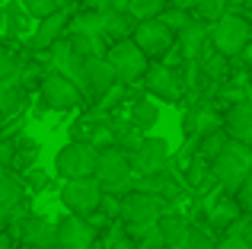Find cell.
<instances>
[{
    "label": "cell",
    "mask_w": 252,
    "mask_h": 249,
    "mask_svg": "<svg viewBox=\"0 0 252 249\" xmlns=\"http://www.w3.org/2000/svg\"><path fill=\"white\" fill-rule=\"evenodd\" d=\"M96 211L102 214L105 220H118V218H122V198H118V195H102Z\"/></svg>",
    "instance_id": "obj_32"
},
{
    "label": "cell",
    "mask_w": 252,
    "mask_h": 249,
    "mask_svg": "<svg viewBox=\"0 0 252 249\" xmlns=\"http://www.w3.org/2000/svg\"><path fill=\"white\" fill-rule=\"evenodd\" d=\"M13 154H16V147H13V137H0V166H3V169H10Z\"/></svg>",
    "instance_id": "obj_36"
},
{
    "label": "cell",
    "mask_w": 252,
    "mask_h": 249,
    "mask_svg": "<svg viewBox=\"0 0 252 249\" xmlns=\"http://www.w3.org/2000/svg\"><path fill=\"white\" fill-rule=\"evenodd\" d=\"M29 218V198H26V186L19 176H13L10 169L0 173V230L19 224Z\"/></svg>",
    "instance_id": "obj_6"
},
{
    "label": "cell",
    "mask_w": 252,
    "mask_h": 249,
    "mask_svg": "<svg viewBox=\"0 0 252 249\" xmlns=\"http://www.w3.org/2000/svg\"><path fill=\"white\" fill-rule=\"evenodd\" d=\"M26 106H29V93L19 87L16 77H13V80H6L3 87H0V122L16 119Z\"/></svg>",
    "instance_id": "obj_21"
},
{
    "label": "cell",
    "mask_w": 252,
    "mask_h": 249,
    "mask_svg": "<svg viewBox=\"0 0 252 249\" xmlns=\"http://www.w3.org/2000/svg\"><path fill=\"white\" fill-rule=\"evenodd\" d=\"M19 249H26V246H19Z\"/></svg>",
    "instance_id": "obj_47"
},
{
    "label": "cell",
    "mask_w": 252,
    "mask_h": 249,
    "mask_svg": "<svg viewBox=\"0 0 252 249\" xmlns=\"http://www.w3.org/2000/svg\"><path fill=\"white\" fill-rule=\"evenodd\" d=\"M0 35H3V10H0Z\"/></svg>",
    "instance_id": "obj_43"
},
{
    "label": "cell",
    "mask_w": 252,
    "mask_h": 249,
    "mask_svg": "<svg viewBox=\"0 0 252 249\" xmlns=\"http://www.w3.org/2000/svg\"><path fill=\"white\" fill-rule=\"evenodd\" d=\"M99 198H102V188H99V182L93 179H70L61 186V201L64 208H67L70 214H77V218H90L93 211L99 208Z\"/></svg>",
    "instance_id": "obj_10"
},
{
    "label": "cell",
    "mask_w": 252,
    "mask_h": 249,
    "mask_svg": "<svg viewBox=\"0 0 252 249\" xmlns=\"http://www.w3.org/2000/svg\"><path fill=\"white\" fill-rule=\"evenodd\" d=\"M93 179L99 182L102 195H128L134 188V173H131L128 154H122L118 147H105L96 156V169H93Z\"/></svg>",
    "instance_id": "obj_2"
},
{
    "label": "cell",
    "mask_w": 252,
    "mask_h": 249,
    "mask_svg": "<svg viewBox=\"0 0 252 249\" xmlns=\"http://www.w3.org/2000/svg\"><path fill=\"white\" fill-rule=\"evenodd\" d=\"M67 19H70V6H64V10L51 13V16L38 19V26L29 32V51H38V55H42V51H48L58 38H64Z\"/></svg>",
    "instance_id": "obj_15"
},
{
    "label": "cell",
    "mask_w": 252,
    "mask_h": 249,
    "mask_svg": "<svg viewBox=\"0 0 252 249\" xmlns=\"http://www.w3.org/2000/svg\"><path fill=\"white\" fill-rule=\"evenodd\" d=\"M96 230L86 224V218L77 214H64L61 220H55V249H90L96 243Z\"/></svg>",
    "instance_id": "obj_13"
},
{
    "label": "cell",
    "mask_w": 252,
    "mask_h": 249,
    "mask_svg": "<svg viewBox=\"0 0 252 249\" xmlns=\"http://www.w3.org/2000/svg\"><path fill=\"white\" fill-rule=\"evenodd\" d=\"M96 156L99 150H93L90 144L83 141H67L55 156V173L61 176L64 182L70 179H90L93 169H96Z\"/></svg>",
    "instance_id": "obj_5"
},
{
    "label": "cell",
    "mask_w": 252,
    "mask_h": 249,
    "mask_svg": "<svg viewBox=\"0 0 252 249\" xmlns=\"http://www.w3.org/2000/svg\"><path fill=\"white\" fill-rule=\"evenodd\" d=\"M115 74H112V67L105 64V58H86L83 61V99H105V96L115 90Z\"/></svg>",
    "instance_id": "obj_14"
},
{
    "label": "cell",
    "mask_w": 252,
    "mask_h": 249,
    "mask_svg": "<svg viewBox=\"0 0 252 249\" xmlns=\"http://www.w3.org/2000/svg\"><path fill=\"white\" fill-rule=\"evenodd\" d=\"M182 128H185V137L201 141V137L214 134V131H223V115L211 106H198V109H189V112H185Z\"/></svg>",
    "instance_id": "obj_17"
},
{
    "label": "cell",
    "mask_w": 252,
    "mask_h": 249,
    "mask_svg": "<svg viewBox=\"0 0 252 249\" xmlns=\"http://www.w3.org/2000/svg\"><path fill=\"white\" fill-rule=\"evenodd\" d=\"M236 205H240V211L246 214V218H252V173L246 176V182H243L240 188H236Z\"/></svg>",
    "instance_id": "obj_33"
},
{
    "label": "cell",
    "mask_w": 252,
    "mask_h": 249,
    "mask_svg": "<svg viewBox=\"0 0 252 249\" xmlns=\"http://www.w3.org/2000/svg\"><path fill=\"white\" fill-rule=\"evenodd\" d=\"M131 42H134V48L150 61V58L166 55V51L172 48V42H176V35H172L160 19H147V23H134V29H131Z\"/></svg>",
    "instance_id": "obj_12"
},
{
    "label": "cell",
    "mask_w": 252,
    "mask_h": 249,
    "mask_svg": "<svg viewBox=\"0 0 252 249\" xmlns=\"http://www.w3.org/2000/svg\"><path fill=\"white\" fill-rule=\"evenodd\" d=\"M223 3H227L230 13H236V6H243V0H223Z\"/></svg>",
    "instance_id": "obj_42"
},
{
    "label": "cell",
    "mask_w": 252,
    "mask_h": 249,
    "mask_svg": "<svg viewBox=\"0 0 252 249\" xmlns=\"http://www.w3.org/2000/svg\"><path fill=\"white\" fill-rule=\"evenodd\" d=\"M189 249H214V237H211V230H208V227H195V224H191Z\"/></svg>",
    "instance_id": "obj_35"
},
{
    "label": "cell",
    "mask_w": 252,
    "mask_h": 249,
    "mask_svg": "<svg viewBox=\"0 0 252 249\" xmlns=\"http://www.w3.org/2000/svg\"><path fill=\"white\" fill-rule=\"evenodd\" d=\"M208 42L220 58H236L252 42V23L240 13H223L217 23L208 26Z\"/></svg>",
    "instance_id": "obj_3"
},
{
    "label": "cell",
    "mask_w": 252,
    "mask_h": 249,
    "mask_svg": "<svg viewBox=\"0 0 252 249\" xmlns=\"http://www.w3.org/2000/svg\"><path fill=\"white\" fill-rule=\"evenodd\" d=\"M163 10H166V0H131V6L125 13L134 23H147V19H157Z\"/></svg>",
    "instance_id": "obj_27"
},
{
    "label": "cell",
    "mask_w": 252,
    "mask_h": 249,
    "mask_svg": "<svg viewBox=\"0 0 252 249\" xmlns=\"http://www.w3.org/2000/svg\"><path fill=\"white\" fill-rule=\"evenodd\" d=\"M0 173H3V166H0Z\"/></svg>",
    "instance_id": "obj_46"
},
{
    "label": "cell",
    "mask_w": 252,
    "mask_h": 249,
    "mask_svg": "<svg viewBox=\"0 0 252 249\" xmlns=\"http://www.w3.org/2000/svg\"><path fill=\"white\" fill-rule=\"evenodd\" d=\"M128 163H131L134 179L163 173V169H169V141L166 137H147L144 134V141L137 144V150L128 156Z\"/></svg>",
    "instance_id": "obj_9"
},
{
    "label": "cell",
    "mask_w": 252,
    "mask_h": 249,
    "mask_svg": "<svg viewBox=\"0 0 252 249\" xmlns=\"http://www.w3.org/2000/svg\"><path fill=\"white\" fill-rule=\"evenodd\" d=\"M208 173L223 192L236 195V188L246 182V176L252 173V154H249V144H236L227 141V147L208 163Z\"/></svg>",
    "instance_id": "obj_1"
},
{
    "label": "cell",
    "mask_w": 252,
    "mask_h": 249,
    "mask_svg": "<svg viewBox=\"0 0 252 249\" xmlns=\"http://www.w3.org/2000/svg\"><path fill=\"white\" fill-rule=\"evenodd\" d=\"M102 58H105V64L112 67L118 87H131V83H137L144 77V70H147V58L134 48L131 38H125V42H112L109 48H105Z\"/></svg>",
    "instance_id": "obj_4"
},
{
    "label": "cell",
    "mask_w": 252,
    "mask_h": 249,
    "mask_svg": "<svg viewBox=\"0 0 252 249\" xmlns=\"http://www.w3.org/2000/svg\"><path fill=\"white\" fill-rule=\"evenodd\" d=\"M90 13H102V10H112V0H83Z\"/></svg>",
    "instance_id": "obj_38"
},
{
    "label": "cell",
    "mask_w": 252,
    "mask_h": 249,
    "mask_svg": "<svg viewBox=\"0 0 252 249\" xmlns=\"http://www.w3.org/2000/svg\"><path fill=\"white\" fill-rule=\"evenodd\" d=\"M131 29H134V19L128 13H118V10H105L102 13V35L112 38V42H125L131 38Z\"/></svg>",
    "instance_id": "obj_23"
},
{
    "label": "cell",
    "mask_w": 252,
    "mask_h": 249,
    "mask_svg": "<svg viewBox=\"0 0 252 249\" xmlns=\"http://www.w3.org/2000/svg\"><path fill=\"white\" fill-rule=\"evenodd\" d=\"M160 237H163V249H189V237H191V224L182 218V214L166 211L160 220Z\"/></svg>",
    "instance_id": "obj_19"
},
{
    "label": "cell",
    "mask_w": 252,
    "mask_h": 249,
    "mask_svg": "<svg viewBox=\"0 0 252 249\" xmlns=\"http://www.w3.org/2000/svg\"><path fill=\"white\" fill-rule=\"evenodd\" d=\"M240 218H243V211H240V205H236L233 195H227V198L214 201V205H211V211H208L211 230H230V227H233Z\"/></svg>",
    "instance_id": "obj_22"
},
{
    "label": "cell",
    "mask_w": 252,
    "mask_h": 249,
    "mask_svg": "<svg viewBox=\"0 0 252 249\" xmlns=\"http://www.w3.org/2000/svg\"><path fill=\"white\" fill-rule=\"evenodd\" d=\"M19 6L26 10V16L45 19V16H51V13L64 10V0H19Z\"/></svg>",
    "instance_id": "obj_30"
},
{
    "label": "cell",
    "mask_w": 252,
    "mask_h": 249,
    "mask_svg": "<svg viewBox=\"0 0 252 249\" xmlns=\"http://www.w3.org/2000/svg\"><path fill=\"white\" fill-rule=\"evenodd\" d=\"M3 10V32L13 38L19 35H29V16H26V10L19 6V0H10L6 6H0Z\"/></svg>",
    "instance_id": "obj_24"
},
{
    "label": "cell",
    "mask_w": 252,
    "mask_h": 249,
    "mask_svg": "<svg viewBox=\"0 0 252 249\" xmlns=\"http://www.w3.org/2000/svg\"><path fill=\"white\" fill-rule=\"evenodd\" d=\"M157 19H160V23L166 26V29L172 32V35H179V32H182V29H189V26L195 23L189 10H176V6H166V10H163V13H160V16H157Z\"/></svg>",
    "instance_id": "obj_29"
},
{
    "label": "cell",
    "mask_w": 252,
    "mask_h": 249,
    "mask_svg": "<svg viewBox=\"0 0 252 249\" xmlns=\"http://www.w3.org/2000/svg\"><path fill=\"white\" fill-rule=\"evenodd\" d=\"M214 249H252V243H246V240H240V237H223V240H217Z\"/></svg>",
    "instance_id": "obj_37"
},
{
    "label": "cell",
    "mask_w": 252,
    "mask_h": 249,
    "mask_svg": "<svg viewBox=\"0 0 252 249\" xmlns=\"http://www.w3.org/2000/svg\"><path fill=\"white\" fill-rule=\"evenodd\" d=\"M160 122V106H157L154 99H147V96H137V99H131V109H128V124L137 131V134H147L154 124Z\"/></svg>",
    "instance_id": "obj_20"
},
{
    "label": "cell",
    "mask_w": 252,
    "mask_h": 249,
    "mask_svg": "<svg viewBox=\"0 0 252 249\" xmlns=\"http://www.w3.org/2000/svg\"><path fill=\"white\" fill-rule=\"evenodd\" d=\"M227 141H230V137L223 134V131H214V134L201 137V141L195 144V156H198V160H204V163H211L223 147H227Z\"/></svg>",
    "instance_id": "obj_28"
},
{
    "label": "cell",
    "mask_w": 252,
    "mask_h": 249,
    "mask_svg": "<svg viewBox=\"0 0 252 249\" xmlns=\"http://www.w3.org/2000/svg\"><path fill=\"white\" fill-rule=\"evenodd\" d=\"M204 38H208V26H201V23H191L189 29L179 32V42H182L185 61H195V58H198V51H201Z\"/></svg>",
    "instance_id": "obj_25"
},
{
    "label": "cell",
    "mask_w": 252,
    "mask_h": 249,
    "mask_svg": "<svg viewBox=\"0 0 252 249\" xmlns=\"http://www.w3.org/2000/svg\"><path fill=\"white\" fill-rule=\"evenodd\" d=\"M243 6H252V0H243Z\"/></svg>",
    "instance_id": "obj_44"
},
{
    "label": "cell",
    "mask_w": 252,
    "mask_h": 249,
    "mask_svg": "<svg viewBox=\"0 0 252 249\" xmlns=\"http://www.w3.org/2000/svg\"><path fill=\"white\" fill-rule=\"evenodd\" d=\"M189 13H191V19H195V23L211 26V23H217L223 13H230V10H227V3H223V0H195V6H191Z\"/></svg>",
    "instance_id": "obj_26"
},
{
    "label": "cell",
    "mask_w": 252,
    "mask_h": 249,
    "mask_svg": "<svg viewBox=\"0 0 252 249\" xmlns=\"http://www.w3.org/2000/svg\"><path fill=\"white\" fill-rule=\"evenodd\" d=\"M249 154H252V141H249Z\"/></svg>",
    "instance_id": "obj_45"
},
{
    "label": "cell",
    "mask_w": 252,
    "mask_h": 249,
    "mask_svg": "<svg viewBox=\"0 0 252 249\" xmlns=\"http://www.w3.org/2000/svg\"><path fill=\"white\" fill-rule=\"evenodd\" d=\"M223 134L236 144H249L252 141V102H236L230 106V112L223 115Z\"/></svg>",
    "instance_id": "obj_18"
},
{
    "label": "cell",
    "mask_w": 252,
    "mask_h": 249,
    "mask_svg": "<svg viewBox=\"0 0 252 249\" xmlns=\"http://www.w3.org/2000/svg\"><path fill=\"white\" fill-rule=\"evenodd\" d=\"M19 179H23V186H29L32 192H45V188L51 186V176L42 173V169H29V173L19 176Z\"/></svg>",
    "instance_id": "obj_34"
},
{
    "label": "cell",
    "mask_w": 252,
    "mask_h": 249,
    "mask_svg": "<svg viewBox=\"0 0 252 249\" xmlns=\"http://www.w3.org/2000/svg\"><path fill=\"white\" fill-rule=\"evenodd\" d=\"M240 58H243V64H246V67L252 70V42H249V45H246V48H243V51H240Z\"/></svg>",
    "instance_id": "obj_40"
},
{
    "label": "cell",
    "mask_w": 252,
    "mask_h": 249,
    "mask_svg": "<svg viewBox=\"0 0 252 249\" xmlns=\"http://www.w3.org/2000/svg\"><path fill=\"white\" fill-rule=\"evenodd\" d=\"M166 214V201L157 195H144L131 188L128 195H122V224L125 227H150Z\"/></svg>",
    "instance_id": "obj_8"
},
{
    "label": "cell",
    "mask_w": 252,
    "mask_h": 249,
    "mask_svg": "<svg viewBox=\"0 0 252 249\" xmlns=\"http://www.w3.org/2000/svg\"><path fill=\"white\" fill-rule=\"evenodd\" d=\"M141 87H144V96H157V99H163V102H179V80H176V74H172L169 67H163V64H154V67H147L144 70V77H141Z\"/></svg>",
    "instance_id": "obj_16"
},
{
    "label": "cell",
    "mask_w": 252,
    "mask_h": 249,
    "mask_svg": "<svg viewBox=\"0 0 252 249\" xmlns=\"http://www.w3.org/2000/svg\"><path fill=\"white\" fill-rule=\"evenodd\" d=\"M0 3H3V0H0Z\"/></svg>",
    "instance_id": "obj_48"
},
{
    "label": "cell",
    "mask_w": 252,
    "mask_h": 249,
    "mask_svg": "<svg viewBox=\"0 0 252 249\" xmlns=\"http://www.w3.org/2000/svg\"><path fill=\"white\" fill-rule=\"evenodd\" d=\"M38 102H42V109H48V112H70V109H77L83 102V96H80V90L70 80H64L61 74L45 70L42 83H38Z\"/></svg>",
    "instance_id": "obj_7"
},
{
    "label": "cell",
    "mask_w": 252,
    "mask_h": 249,
    "mask_svg": "<svg viewBox=\"0 0 252 249\" xmlns=\"http://www.w3.org/2000/svg\"><path fill=\"white\" fill-rule=\"evenodd\" d=\"M6 237H16L19 246L26 249H55V220L42 218V214H29L26 220L6 227Z\"/></svg>",
    "instance_id": "obj_11"
},
{
    "label": "cell",
    "mask_w": 252,
    "mask_h": 249,
    "mask_svg": "<svg viewBox=\"0 0 252 249\" xmlns=\"http://www.w3.org/2000/svg\"><path fill=\"white\" fill-rule=\"evenodd\" d=\"M166 6H176V10H191L195 0H166Z\"/></svg>",
    "instance_id": "obj_39"
},
{
    "label": "cell",
    "mask_w": 252,
    "mask_h": 249,
    "mask_svg": "<svg viewBox=\"0 0 252 249\" xmlns=\"http://www.w3.org/2000/svg\"><path fill=\"white\" fill-rule=\"evenodd\" d=\"M0 249H13V240L6 237V230H0Z\"/></svg>",
    "instance_id": "obj_41"
},
{
    "label": "cell",
    "mask_w": 252,
    "mask_h": 249,
    "mask_svg": "<svg viewBox=\"0 0 252 249\" xmlns=\"http://www.w3.org/2000/svg\"><path fill=\"white\" fill-rule=\"evenodd\" d=\"M19 64H23V58H19L13 48H0V87H3L6 80H13V77H16Z\"/></svg>",
    "instance_id": "obj_31"
}]
</instances>
